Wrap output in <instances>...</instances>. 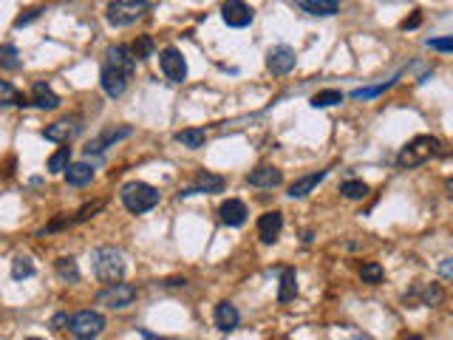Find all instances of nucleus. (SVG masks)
I'll use <instances>...</instances> for the list:
<instances>
[{"label": "nucleus", "mask_w": 453, "mask_h": 340, "mask_svg": "<svg viewBox=\"0 0 453 340\" xmlns=\"http://www.w3.org/2000/svg\"><path fill=\"white\" fill-rule=\"evenodd\" d=\"M326 179V170H315V173H309V176H300V179H295L292 184H289V198H306L320 182Z\"/></svg>", "instance_id": "obj_18"}, {"label": "nucleus", "mask_w": 453, "mask_h": 340, "mask_svg": "<svg viewBox=\"0 0 453 340\" xmlns=\"http://www.w3.org/2000/svg\"><path fill=\"white\" fill-rule=\"evenodd\" d=\"M136 287L133 284H122V281H114L108 284L105 290H100L97 295V304L105 306V309H128L133 301H136Z\"/></svg>", "instance_id": "obj_6"}, {"label": "nucleus", "mask_w": 453, "mask_h": 340, "mask_svg": "<svg viewBox=\"0 0 453 340\" xmlns=\"http://www.w3.org/2000/svg\"><path fill=\"white\" fill-rule=\"evenodd\" d=\"M439 276H442V278H453V258H445V261L439 264Z\"/></svg>", "instance_id": "obj_39"}, {"label": "nucleus", "mask_w": 453, "mask_h": 340, "mask_svg": "<svg viewBox=\"0 0 453 340\" xmlns=\"http://www.w3.org/2000/svg\"><path fill=\"white\" fill-rule=\"evenodd\" d=\"M119 198H122V204L128 208V213L142 216V213L154 210L156 204H159V190L150 187V184H144V182H128V184H122Z\"/></svg>", "instance_id": "obj_2"}, {"label": "nucleus", "mask_w": 453, "mask_h": 340, "mask_svg": "<svg viewBox=\"0 0 453 340\" xmlns=\"http://www.w3.org/2000/svg\"><path fill=\"white\" fill-rule=\"evenodd\" d=\"M295 295H297V272H295L292 266H286V269L280 272L278 301H280V304H289V301H295Z\"/></svg>", "instance_id": "obj_24"}, {"label": "nucleus", "mask_w": 453, "mask_h": 340, "mask_svg": "<svg viewBox=\"0 0 453 340\" xmlns=\"http://www.w3.org/2000/svg\"><path fill=\"white\" fill-rule=\"evenodd\" d=\"M337 102H343V91L340 88H326V91H318L315 97H312V108L318 111V108H332V105H337Z\"/></svg>", "instance_id": "obj_30"}, {"label": "nucleus", "mask_w": 453, "mask_h": 340, "mask_svg": "<svg viewBox=\"0 0 453 340\" xmlns=\"http://www.w3.org/2000/svg\"><path fill=\"white\" fill-rule=\"evenodd\" d=\"M247 182L252 184V187H264V190H272V187H278V184H283V173L275 168V165H261V168H255L250 176H247Z\"/></svg>", "instance_id": "obj_16"}, {"label": "nucleus", "mask_w": 453, "mask_h": 340, "mask_svg": "<svg viewBox=\"0 0 453 340\" xmlns=\"http://www.w3.org/2000/svg\"><path fill=\"white\" fill-rule=\"evenodd\" d=\"M154 48H156V43H154V37H150V34L136 37V43L130 46V51H133V57H136L139 62L147 60V57H154Z\"/></svg>", "instance_id": "obj_32"}, {"label": "nucleus", "mask_w": 453, "mask_h": 340, "mask_svg": "<svg viewBox=\"0 0 453 340\" xmlns=\"http://www.w3.org/2000/svg\"><path fill=\"white\" fill-rule=\"evenodd\" d=\"M224 187H226V179H224V176L201 170V173H198V176L193 179V184H187V187H182V190H179V198H187V196H198V193H207V196H212V193H221Z\"/></svg>", "instance_id": "obj_9"}, {"label": "nucleus", "mask_w": 453, "mask_h": 340, "mask_svg": "<svg viewBox=\"0 0 453 340\" xmlns=\"http://www.w3.org/2000/svg\"><path fill=\"white\" fill-rule=\"evenodd\" d=\"M54 269H57L60 281H65V284H77V281H80V266H77V261H74L71 255L57 258V261H54Z\"/></svg>", "instance_id": "obj_25"}, {"label": "nucleus", "mask_w": 453, "mask_h": 340, "mask_svg": "<svg viewBox=\"0 0 453 340\" xmlns=\"http://www.w3.org/2000/svg\"><path fill=\"white\" fill-rule=\"evenodd\" d=\"M32 276H34V261L29 255H15L12 258V278L23 281V278H32Z\"/></svg>", "instance_id": "obj_29"}, {"label": "nucleus", "mask_w": 453, "mask_h": 340, "mask_svg": "<svg viewBox=\"0 0 453 340\" xmlns=\"http://www.w3.org/2000/svg\"><path fill=\"white\" fill-rule=\"evenodd\" d=\"M65 182L71 187H86L94 182V165L91 162H71L65 168Z\"/></svg>", "instance_id": "obj_19"}, {"label": "nucleus", "mask_w": 453, "mask_h": 340, "mask_svg": "<svg viewBox=\"0 0 453 340\" xmlns=\"http://www.w3.org/2000/svg\"><path fill=\"white\" fill-rule=\"evenodd\" d=\"M6 105H32V100H23V94L9 80H0V108Z\"/></svg>", "instance_id": "obj_27"}, {"label": "nucleus", "mask_w": 453, "mask_h": 340, "mask_svg": "<svg viewBox=\"0 0 453 340\" xmlns=\"http://www.w3.org/2000/svg\"><path fill=\"white\" fill-rule=\"evenodd\" d=\"M340 193H343L349 201H360V198L368 196V184H365L363 179H349V182H343Z\"/></svg>", "instance_id": "obj_31"}, {"label": "nucleus", "mask_w": 453, "mask_h": 340, "mask_svg": "<svg viewBox=\"0 0 453 340\" xmlns=\"http://www.w3.org/2000/svg\"><path fill=\"white\" fill-rule=\"evenodd\" d=\"M295 62H297V54H295L292 46H275L266 54V68H269V74H275V77L289 74L292 68H295Z\"/></svg>", "instance_id": "obj_11"}, {"label": "nucleus", "mask_w": 453, "mask_h": 340, "mask_svg": "<svg viewBox=\"0 0 453 340\" xmlns=\"http://www.w3.org/2000/svg\"><path fill=\"white\" fill-rule=\"evenodd\" d=\"M40 18V9H29L26 15H20L18 20H15V29H23V26H29V23H34Z\"/></svg>", "instance_id": "obj_37"}, {"label": "nucleus", "mask_w": 453, "mask_h": 340, "mask_svg": "<svg viewBox=\"0 0 453 340\" xmlns=\"http://www.w3.org/2000/svg\"><path fill=\"white\" fill-rule=\"evenodd\" d=\"M68 165H71V148H60L48 156V173H65Z\"/></svg>", "instance_id": "obj_33"}, {"label": "nucleus", "mask_w": 453, "mask_h": 340, "mask_svg": "<svg viewBox=\"0 0 453 340\" xmlns=\"http://www.w3.org/2000/svg\"><path fill=\"white\" fill-rule=\"evenodd\" d=\"M133 130L128 128V125H119V128H108L102 136H97V140H91L88 145H86V154L91 156V154H102L105 148H111V145H116L119 140H128Z\"/></svg>", "instance_id": "obj_13"}, {"label": "nucleus", "mask_w": 453, "mask_h": 340, "mask_svg": "<svg viewBox=\"0 0 453 340\" xmlns=\"http://www.w3.org/2000/svg\"><path fill=\"white\" fill-rule=\"evenodd\" d=\"M128 80H130V77H128L125 72H119V68H114L111 62H105L102 72H100V86H102V91H105L111 100H116V97L125 94Z\"/></svg>", "instance_id": "obj_12"}, {"label": "nucleus", "mask_w": 453, "mask_h": 340, "mask_svg": "<svg viewBox=\"0 0 453 340\" xmlns=\"http://www.w3.org/2000/svg\"><path fill=\"white\" fill-rule=\"evenodd\" d=\"M218 219L226 227H241L247 222V204L238 201V198H226L221 208H218Z\"/></svg>", "instance_id": "obj_14"}, {"label": "nucleus", "mask_w": 453, "mask_h": 340, "mask_svg": "<svg viewBox=\"0 0 453 340\" xmlns=\"http://www.w3.org/2000/svg\"><path fill=\"white\" fill-rule=\"evenodd\" d=\"M187 281L184 278H170V281H165V287H184Z\"/></svg>", "instance_id": "obj_40"}, {"label": "nucleus", "mask_w": 453, "mask_h": 340, "mask_svg": "<svg viewBox=\"0 0 453 340\" xmlns=\"http://www.w3.org/2000/svg\"><path fill=\"white\" fill-rule=\"evenodd\" d=\"M411 301H417L419 306H439L445 301V290L439 284H422L411 292Z\"/></svg>", "instance_id": "obj_22"}, {"label": "nucleus", "mask_w": 453, "mask_h": 340, "mask_svg": "<svg viewBox=\"0 0 453 340\" xmlns=\"http://www.w3.org/2000/svg\"><path fill=\"white\" fill-rule=\"evenodd\" d=\"M394 83H397V77L388 80V83H380V86H371V88H357V91H351V97H354V100H371V97H377V94H383L386 88H391Z\"/></svg>", "instance_id": "obj_35"}, {"label": "nucleus", "mask_w": 453, "mask_h": 340, "mask_svg": "<svg viewBox=\"0 0 453 340\" xmlns=\"http://www.w3.org/2000/svg\"><path fill=\"white\" fill-rule=\"evenodd\" d=\"M147 9H150L147 0H111L105 18H108V23H111V26L122 29V26L136 23Z\"/></svg>", "instance_id": "obj_5"}, {"label": "nucleus", "mask_w": 453, "mask_h": 340, "mask_svg": "<svg viewBox=\"0 0 453 340\" xmlns=\"http://www.w3.org/2000/svg\"><path fill=\"white\" fill-rule=\"evenodd\" d=\"M297 6L315 18H332L340 12V0H297Z\"/></svg>", "instance_id": "obj_21"}, {"label": "nucleus", "mask_w": 453, "mask_h": 340, "mask_svg": "<svg viewBox=\"0 0 453 340\" xmlns=\"http://www.w3.org/2000/svg\"><path fill=\"white\" fill-rule=\"evenodd\" d=\"M212 320H215V329L226 334V332H236V329H238L241 315H238V309H236L230 301H221V304L215 306V312H212Z\"/></svg>", "instance_id": "obj_15"}, {"label": "nucleus", "mask_w": 453, "mask_h": 340, "mask_svg": "<svg viewBox=\"0 0 453 340\" xmlns=\"http://www.w3.org/2000/svg\"><path fill=\"white\" fill-rule=\"evenodd\" d=\"M91 261H94V276L102 284L122 281V276H125V255L116 247H100V250H94V258Z\"/></svg>", "instance_id": "obj_3"}, {"label": "nucleus", "mask_w": 453, "mask_h": 340, "mask_svg": "<svg viewBox=\"0 0 453 340\" xmlns=\"http://www.w3.org/2000/svg\"><path fill=\"white\" fill-rule=\"evenodd\" d=\"M20 65H23V60L12 43L0 46V68H20Z\"/></svg>", "instance_id": "obj_34"}, {"label": "nucleus", "mask_w": 453, "mask_h": 340, "mask_svg": "<svg viewBox=\"0 0 453 340\" xmlns=\"http://www.w3.org/2000/svg\"><path fill=\"white\" fill-rule=\"evenodd\" d=\"M108 62L130 77V74L136 72V62H139V60L133 57V51H130L128 46H114V48H108Z\"/></svg>", "instance_id": "obj_20"}, {"label": "nucleus", "mask_w": 453, "mask_h": 340, "mask_svg": "<svg viewBox=\"0 0 453 340\" xmlns=\"http://www.w3.org/2000/svg\"><path fill=\"white\" fill-rule=\"evenodd\" d=\"M445 187H447V198H450V201H453V176H450V179H447V184H445Z\"/></svg>", "instance_id": "obj_41"}, {"label": "nucleus", "mask_w": 453, "mask_h": 340, "mask_svg": "<svg viewBox=\"0 0 453 340\" xmlns=\"http://www.w3.org/2000/svg\"><path fill=\"white\" fill-rule=\"evenodd\" d=\"M383 264H377V261H365L363 266H360V278H363V284H368V287H377V284H383Z\"/></svg>", "instance_id": "obj_28"}, {"label": "nucleus", "mask_w": 453, "mask_h": 340, "mask_svg": "<svg viewBox=\"0 0 453 340\" xmlns=\"http://www.w3.org/2000/svg\"><path fill=\"white\" fill-rule=\"evenodd\" d=\"M176 142L184 145V148H190V151H198L207 142V130L204 128H184V130L176 133Z\"/></svg>", "instance_id": "obj_26"}, {"label": "nucleus", "mask_w": 453, "mask_h": 340, "mask_svg": "<svg viewBox=\"0 0 453 340\" xmlns=\"http://www.w3.org/2000/svg\"><path fill=\"white\" fill-rule=\"evenodd\" d=\"M68 334L71 337H80V340H91V337H100L102 329H105V318L94 309H80V312H74L65 323Z\"/></svg>", "instance_id": "obj_4"}, {"label": "nucleus", "mask_w": 453, "mask_h": 340, "mask_svg": "<svg viewBox=\"0 0 453 340\" xmlns=\"http://www.w3.org/2000/svg\"><path fill=\"white\" fill-rule=\"evenodd\" d=\"M159 68L170 83H184L187 80V62L179 48H165L159 51Z\"/></svg>", "instance_id": "obj_8"}, {"label": "nucleus", "mask_w": 453, "mask_h": 340, "mask_svg": "<svg viewBox=\"0 0 453 340\" xmlns=\"http://www.w3.org/2000/svg\"><path fill=\"white\" fill-rule=\"evenodd\" d=\"M433 156H442V142L436 140V136H431V133H419L397 154V168H403V170L419 168V165H425Z\"/></svg>", "instance_id": "obj_1"}, {"label": "nucleus", "mask_w": 453, "mask_h": 340, "mask_svg": "<svg viewBox=\"0 0 453 340\" xmlns=\"http://www.w3.org/2000/svg\"><path fill=\"white\" fill-rule=\"evenodd\" d=\"M419 23H422V15H419V12H414L411 18H405V20L400 23V29H403V32H408V29H417Z\"/></svg>", "instance_id": "obj_38"}, {"label": "nucleus", "mask_w": 453, "mask_h": 340, "mask_svg": "<svg viewBox=\"0 0 453 340\" xmlns=\"http://www.w3.org/2000/svg\"><path fill=\"white\" fill-rule=\"evenodd\" d=\"M425 46L433 48V51H453V34H447V37H428Z\"/></svg>", "instance_id": "obj_36"}, {"label": "nucleus", "mask_w": 453, "mask_h": 340, "mask_svg": "<svg viewBox=\"0 0 453 340\" xmlns=\"http://www.w3.org/2000/svg\"><path fill=\"white\" fill-rule=\"evenodd\" d=\"M83 130V125H80V119L77 116H65V119H57V122H51L46 130H43V136L48 142H60V145H68L74 136H77Z\"/></svg>", "instance_id": "obj_10"}, {"label": "nucleus", "mask_w": 453, "mask_h": 340, "mask_svg": "<svg viewBox=\"0 0 453 340\" xmlns=\"http://www.w3.org/2000/svg\"><path fill=\"white\" fill-rule=\"evenodd\" d=\"M280 230H283V216L278 210H269V213H264L258 219V236H261L264 244H275Z\"/></svg>", "instance_id": "obj_17"}, {"label": "nucleus", "mask_w": 453, "mask_h": 340, "mask_svg": "<svg viewBox=\"0 0 453 340\" xmlns=\"http://www.w3.org/2000/svg\"><path fill=\"white\" fill-rule=\"evenodd\" d=\"M221 18L226 26H233V29H244L255 20V12L250 4H244V0H224L221 4Z\"/></svg>", "instance_id": "obj_7"}, {"label": "nucleus", "mask_w": 453, "mask_h": 340, "mask_svg": "<svg viewBox=\"0 0 453 340\" xmlns=\"http://www.w3.org/2000/svg\"><path fill=\"white\" fill-rule=\"evenodd\" d=\"M32 105H37V108H43V111H54V108H60V97L51 91V86L34 83V86H32Z\"/></svg>", "instance_id": "obj_23"}]
</instances>
